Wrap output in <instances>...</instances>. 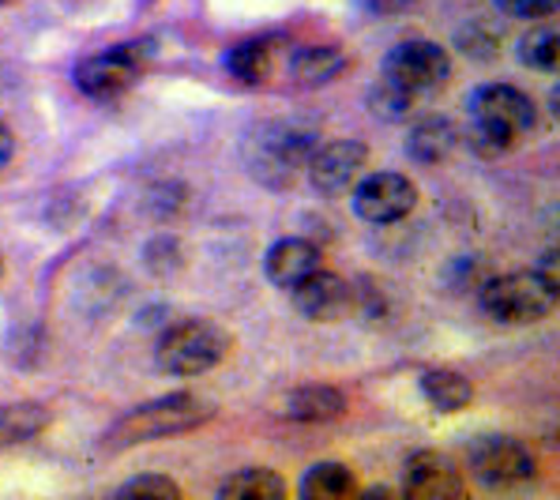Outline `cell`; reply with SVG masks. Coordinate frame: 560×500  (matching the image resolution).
Wrapping results in <instances>:
<instances>
[{
  "instance_id": "23",
  "label": "cell",
  "mask_w": 560,
  "mask_h": 500,
  "mask_svg": "<svg viewBox=\"0 0 560 500\" xmlns=\"http://www.w3.org/2000/svg\"><path fill=\"white\" fill-rule=\"evenodd\" d=\"M365 102H369V114H373L376 120H384V125H402L410 114H413V94H407L402 88H395L392 80H376L373 88H369L365 94Z\"/></svg>"
},
{
  "instance_id": "3",
  "label": "cell",
  "mask_w": 560,
  "mask_h": 500,
  "mask_svg": "<svg viewBox=\"0 0 560 500\" xmlns=\"http://www.w3.org/2000/svg\"><path fill=\"white\" fill-rule=\"evenodd\" d=\"M214 418V407L200 395H162L154 403H143V407L128 410L125 418L114 421V429L106 433V447H136V444H148V441H170V437L180 433H192V429L207 426Z\"/></svg>"
},
{
  "instance_id": "8",
  "label": "cell",
  "mask_w": 560,
  "mask_h": 500,
  "mask_svg": "<svg viewBox=\"0 0 560 500\" xmlns=\"http://www.w3.org/2000/svg\"><path fill=\"white\" fill-rule=\"evenodd\" d=\"M467 467L486 489H512V486H523V481L534 478L538 460H534V452L523 441L493 433V437L470 441Z\"/></svg>"
},
{
  "instance_id": "27",
  "label": "cell",
  "mask_w": 560,
  "mask_h": 500,
  "mask_svg": "<svg viewBox=\"0 0 560 500\" xmlns=\"http://www.w3.org/2000/svg\"><path fill=\"white\" fill-rule=\"evenodd\" d=\"M413 4V0H361V8H365L369 15H399V12H407V8Z\"/></svg>"
},
{
  "instance_id": "22",
  "label": "cell",
  "mask_w": 560,
  "mask_h": 500,
  "mask_svg": "<svg viewBox=\"0 0 560 500\" xmlns=\"http://www.w3.org/2000/svg\"><path fill=\"white\" fill-rule=\"evenodd\" d=\"M520 60L534 72H557L560 68V31L557 23H538L520 38Z\"/></svg>"
},
{
  "instance_id": "25",
  "label": "cell",
  "mask_w": 560,
  "mask_h": 500,
  "mask_svg": "<svg viewBox=\"0 0 560 500\" xmlns=\"http://www.w3.org/2000/svg\"><path fill=\"white\" fill-rule=\"evenodd\" d=\"M459 46H463V54L489 60V57H497V31H489L486 23H470L467 31H459Z\"/></svg>"
},
{
  "instance_id": "30",
  "label": "cell",
  "mask_w": 560,
  "mask_h": 500,
  "mask_svg": "<svg viewBox=\"0 0 560 500\" xmlns=\"http://www.w3.org/2000/svg\"><path fill=\"white\" fill-rule=\"evenodd\" d=\"M4 4H12V0H0V8H4Z\"/></svg>"
},
{
  "instance_id": "2",
  "label": "cell",
  "mask_w": 560,
  "mask_h": 500,
  "mask_svg": "<svg viewBox=\"0 0 560 500\" xmlns=\"http://www.w3.org/2000/svg\"><path fill=\"white\" fill-rule=\"evenodd\" d=\"M316 132L294 120H264L241 143V159L253 181L264 188H290L305 174L308 159L316 151Z\"/></svg>"
},
{
  "instance_id": "26",
  "label": "cell",
  "mask_w": 560,
  "mask_h": 500,
  "mask_svg": "<svg viewBox=\"0 0 560 500\" xmlns=\"http://www.w3.org/2000/svg\"><path fill=\"white\" fill-rule=\"evenodd\" d=\"M493 4L512 20H549L557 15L560 0H493Z\"/></svg>"
},
{
  "instance_id": "13",
  "label": "cell",
  "mask_w": 560,
  "mask_h": 500,
  "mask_svg": "<svg viewBox=\"0 0 560 500\" xmlns=\"http://www.w3.org/2000/svg\"><path fill=\"white\" fill-rule=\"evenodd\" d=\"M320 267H324V248L308 237H282V241H275L264 256L267 282L279 290H290L294 282H301L313 271H320Z\"/></svg>"
},
{
  "instance_id": "18",
  "label": "cell",
  "mask_w": 560,
  "mask_h": 500,
  "mask_svg": "<svg viewBox=\"0 0 560 500\" xmlns=\"http://www.w3.org/2000/svg\"><path fill=\"white\" fill-rule=\"evenodd\" d=\"M54 421L49 407L34 399H23V403H0V447H20L42 437Z\"/></svg>"
},
{
  "instance_id": "20",
  "label": "cell",
  "mask_w": 560,
  "mask_h": 500,
  "mask_svg": "<svg viewBox=\"0 0 560 500\" xmlns=\"http://www.w3.org/2000/svg\"><path fill=\"white\" fill-rule=\"evenodd\" d=\"M298 493L305 500H347L358 493V478L347 463H316L305 470Z\"/></svg>"
},
{
  "instance_id": "7",
  "label": "cell",
  "mask_w": 560,
  "mask_h": 500,
  "mask_svg": "<svg viewBox=\"0 0 560 500\" xmlns=\"http://www.w3.org/2000/svg\"><path fill=\"white\" fill-rule=\"evenodd\" d=\"M384 80H392L395 88H402L413 98H425V94H436L452 80V57H447L444 46L429 38L399 42L384 57Z\"/></svg>"
},
{
  "instance_id": "14",
  "label": "cell",
  "mask_w": 560,
  "mask_h": 500,
  "mask_svg": "<svg viewBox=\"0 0 560 500\" xmlns=\"http://www.w3.org/2000/svg\"><path fill=\"white\" fill-rule=\"evenodd\" d=\"M350 68V54L342 46H301L294 57H290V80L301 83V88H324V83L339 80Z\"/></svg>"
},
{
  "instance_id": "6",
  "label": "cell",
  "mask_w": 560,
  "mask_h": 500,
  "mask_svg": "<svg viewBox=\"0 0 560 500\" xmlns=\"http://www.w3.org/2000/svg\"><path fill=\"white\" fill-rule=\"evenodd\" d=\"M151 60H154V49L148 38L117 42V46H106V49H98V54L83 57L80 65H75L72 80H75V88L94 102H117L120 94H128L143 80Z\"/></svg>"
},
{
  "instance_id": "21",
  "label": "cell",
  "mask_w": 560,
  "mask_h": 500,
  "mask_svg": "<svg viewBox=\"0 0 560 500\" xmlns=\"http://www.w3.org/2000/svg\"><path fill=\"white\" fill-rule=\"evenodd\" d=\"M219 497H234V500H282L287 497V481L282 474H275L271 467H245L237 474H230L219 486Z\"/></svg>"
},
{
  "instance_id": "10",
  "label": "cell",
  "mask_w": 560,
  "mask_h": 500,
  "mask_svg": "<svg viewBox=\"0 0 560 500\" xmlns=\"http://www.w3.org/2000/svg\"><path fill=\"white\" fill-rule=\"evenodd\" d=\"M365 166H369V148L354 140V136H347V140L316 143L313 159L305 166V177L313 181V188L320 196H342L358 185Z\"/></svg>"
},
{
  "instance_id": "11",
  "label": "cell",
  "mask_w": 560,
  "mask_h": 500,
  "mask_svg": "<svg viewBox=\"0 0 560 500\" xmlns=\"http://www.w3.org/2000/svg\"><path fill=\"white\" fill-rule=\"evenodd\" d=\"M402 493L413 500H455L467 493V478L447 452L425 447V452H413L402 467Z\"/></svg>"
},
{
  "instance_id": "9",
  "label": "cell",
  "mask_w": 560,
  "mask_h": 500,
  "mask_svg": "<svg viewBox=\"0 0 560 500\" xmlns=\"http://www.w3.org/2000/svg\"><path fill=\"white\" fill-rule=\"evenodd\" d=\"M418 185L407 174H395V170L358 177L354 185V214L369 226H395L418 207Z\"/></svg>"
},
{
  "instance_id": "15",
  "label": "cell",
  "mask_w": 560,
  "mask_h": 500,
  "mask_svg": "<svg viewBox=\"0 0 560 500\" xmlns=\"http://www.w3.org/2000/svg\"><path fill=\"white\" fill-rule=\"evenodd\" d=\"M282 414L301 426H320V421H335L347 414V395L331 384H305L287 395Z\"/></svg>"
},
{
  "instance_id": "28",
  "label": "cell",
  "mask_w": 560,
  "mask_h": 500,
  "mask_svg": "<svg viewBox=\"0 0 560 500\" xmlns=\"http://www.w3.org/2000/svg\"><path fill=\"white\" fill-rule=\"evenodd\" d=\"M12 159H15V132L8 120H0V174L12 166Z\"/></svg>"
},
{
  "instance_id": "17",
  "label": "cell",
  "mask_w": 560,
  "mask_h": 500,
  "mask_svg": "<svg viewBox=\"0 0 560 500\" xmlns=\"http://www.w3.org/2000/svg\"><path fill=\"white\" fill-rule=\"evenodd\" d=\"M222 68L230 80L245 83V88H260L275 72V49L267 38H245L222 54Z\"/></svg>"
},
{
  "instance_id": "12",
  "label": "cell",
  "mask_w": 560,
  "mask_h": 500,
  "mask_svg": "<svg viewBox=\"0 0 560 500\" xmlns=\"http://www.w3.org/2000/svg\"><path fill=\"white\" fill-rule=\"evenodd\" d=\"M290 298H294L298 313L313 324H335L354 309V287H350L342 275L327 271V267L294 282V287H290Z\"/></svg>"
},
{
  "instance_id": "19",
  "label": "cell",
  "mask_w": 560,
  "mask_h": 500,
  "mask_svg": "<svg viewBox=\"0 0 560 500\" xmlns=\"http://www.w3.org/2000/svg\"><path fill=\"white\" fill-rule=\"evenodd\" d=\"M418 384L429 407L441 414H459L474 403V384L455 369H429V373H421Z\"/></svg>"
},
{
  "instance_id": "5",
  "label": "cell",
  "mask_w": 560,
  "mask_h": 500,
  "mask_svg": "<svg viewBox=\"0 0 560 500\" xmlns=\"http://www.w3.org/2000/svg\"><path fill=\"white\" fill-rule=\"evenodd\" d=\"M478 305L497 324H538L557 309V279L541 271L493 275L478 287Z\"/></svg>"
},
{
  "instance_id": "16",
  "label": "cell",
  "mask_w": 560,
  "mask_h": 500,
  "mask_svg": "<svg viewBox=\"0 0 560 500\" xmlns=\"http://www.w3.org/2000/svg\"><path fill=\"white\" fill-rule=\"evenodd\" d=\"M463 143V132L444 117H425L421 125L410 128L407 136V154L421 166H441L455 154V148Z\"/></svg>"
},
{
  "instance_id": "4",
  "label": "cell",
  "mask_w": 560,
  "mask_h": 500,
  "mask_svg": "<svg viewBox=\"0 0 560 500\" xmlns=\"http://www.w3.org/2000/svg\"><path fill=\"white\" fill-rule=\"evenodd\" d=\"M230 347V332L214 321L192 316V321H177L154 342V365L166 376H203L211 369H219L226 361Z\"/></svg>"
},
{
  "instance_id": "1",
  "label": "cell",
  "mask_w": 560,
  "mask_h": 500,
  "mask_svg": "<svg viewBox=\"0 0 560 500\" xmlns=\"http://www.w3.org/2000/svg\"><path fill=\"white\" fill-rule=\"evenodd\" d=\"M534 120H538V109H534V98L523 88L481 83L470 94V125L463 132V140L481 159H501L504 151H512L530 132Z\"/></svg>"
},
{
  "instance_id": "29",
  "label": "cell",
  "mask_w": 560,
  "mask_h": 500,
  "mask_svg": "<svg viewBox=\"0 0 560 500\" xmlns=\"http://www.w3.org/2000/svg\"><path fill=\"white\" fill-rule=\"evenodd\" d=\"M0 279H4V253H0Z\"/></svg>"
},
{
  "instance_id": "24",
  "label": "cell",
  "mask_w": 560,
  "mask_h": 500,
  "mask_svg": "<svg viewBox=\"0 0 560 500\" xmlns=\"http://www.w3.org/2000/svg\"><path fill=\"white\" fill-rule=\"evenodd\" d=\"M117 497H180V486L166 474H140V478H128L125 486L117 489Z\"/></svg>"
}]
</instances>
